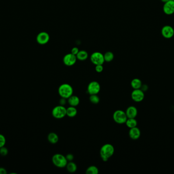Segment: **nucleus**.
Returning <instances> with one entry per match:
<instances>
[{"label":"nucleus","mask_w":174,"mask_h":174,"mask_svg":"<svg viewBox=\"0 0 174 174\" xmlns=\"http://www.w3.org/2000/svg\"><path fill=\"white\" fill-rule=\"evenodd\" d=\"M6 138L4 135L0 134V148L3 147L6 144Z\"/></svg>","instance_id":"obj_25"},{"label":"nucleus","mask_w":174,"mask_h":174,"mask_svg":"<svg viewBox=\"0 0 174 174\" xmlns=\"http://www.w3.org/2000/svg\"><path fill=\"white\" fill-rule=\"evenodd\" d=\"M7 173V171L5 168L4 167H0V174H6Z\"/></svg>","instance_id":"obj_31"},{"label":"nucleus","mask_w":174,"mask_h":174,"mask_svg":"<svg viewBox=\"0 0 174 174\" xmlns=\"http://www.w3.org/2000/svg\"><path fill=\"white\" fill-rule=\"evenodd\" d=\"M77 113V109L76 107L71 106L66 109V115L69 118H74L76 115Z\"/></svg>","instance_id":"obj_17"},{"label":"nucleus","mask_w":174,"mask_h":174,"mask_svg":"<svg viewBox=\"0 0 174 174\" xmlns=\"http://www.w3.org/2000/svg\"><path fill=\"white\" fill-rule=\"evenodd\" d=\"M100 91V85L97 81H92L89 84L87 92L90 95H97Z\"/></svg>","instance_id":"obj_7"},{"label":"nucleus","mask_w":174,"mask_h":174,"mask_svg":"<svg viewBox=\"0 0 174 174\" xmlns=\"http://www.w3.org/2000/svg\"><path fill=\"white\" fill-rule=\"evenodd\" d=\"M52 115L55 119H63L66 115V108L62 105L56 106L53 109Z\"/></svg>","instance_id":"obj_5"},{"label":"nucleus","mask_w":174,"mask_h":174,"mask_svg":"<svg viewBox=\"0 0 174 174\" xmlns=\"http://www.w3.org/2000/svg\"><path fill=\"white\" fill-rule=\"evenodd\" d=\"M49 39L50 37L48 33L46 32H41L37 36L36 41L40 45H44L49 41Z\"/></svg>","instance_id":"obj_11"},{"label":"nucleus","mask_w":174,"mask_h":174,"mask_svg":"<svg viewBox=\"0 0 174 174\" xmlns=\"http://www.w3.org/2000/svg\"><path fill=\"white\" fill-rule=\"evenodd\" d=\"M129 136L133 140H136L139 139L140 136V131L137 127L130 128L129 131Z\"/></svg>","instance_id":"obj_13"},{"label":"nucleus","mask_w":174,"mask_h":174,"mask_svg":"<svg viewBox=\"0 0 174 174\" xmlns=\"http://www.w3.org/2000/svg\"><path fill=\"white\" fill-rule=\"evenodd\" d=\"M48 139L50 143L56 144L59 141V136L56 133L51 132L48 135Z\"/></svg>","instance_id":"obj_16"},{"label":"nucleus","mask_w":174,"mask_h":174,"mask_svg":"<svg viewBox=\"0 0 174 174\" xmlns=\"http://www.w3.org/2000/svg\"><path fill=\"white\" fill-rule=\"evenodd\" d=\"M79 51H80V50H79L78 48H77V47H74V48L72 49L71 53L76 56L77 55V53H79Z\"/></svg>","instance_id":"obj_29"},{"label":"nucleus","mask_w":174,"mask_h":174,"mask_svg":"<svg viewBox=\"0 0 174 174\" xmlns=\"http://www.w3.org/2000/svg\"><path fill=\"white\" fill-rule=\"evenodd\" d=\"M125 112L127 118H135L138 115V110L135 106H131L127 108Z\"/></svg>","instance_id":"obj_14"},{"label":"nucleus","mask_w":174,"mask_h":174,"mask_svg":"<svg viewBox=\"0 0 174 174\" xmlns=\"http://www.w3.org/2000/svg\"><path fill=\"white\" fill-rule=\"evenodd\" d=\"M163 11L167 15H172L174 13V1L170 0L164 3Z\"/></svg>","instance_id":"obj_12"},{"label":"nucleus","mask_w":174,"mask_h":174,"mask_svg":"<svg viewBox=\"0 0 174 174\" xmlns=\"http://www.w3.org/2000/svg\"><path fill=\"white\" fill-rule=\"evenodd\" d=\"M77 59L80 60V61H84L87 59L88 57V53L87 51L85 50H81L76 55Z\"/></svg>","instance_id":"obj_18"},{"label":"nucleus","mask_w":174,"mask_h":174,"mask_svg":"<svg viewBox=\"0 0 174 174\" xmlns=\"http://www.w3.org/2000/svg\"><path fill=\"white\" fill-rule=\"evenodd\" d=\"M161 33L164 38L170 39L174 35V29L171 26H164L162 29Z\"/></svg>","instance_id":"obj_8"},{"label":"nucleus","mask_w":174,"mask_h":174,"mask_svg":"<svg viewBox=\"0 0 174 174\" xmlns=\"http://www.w3.org/2000/svg\"><path fill=\"white\" fill-rule=\"evenodd\" d=\"M77 60L76 56L72 53L66 54L64 57L63 61L65 65L68 67H71L76 63Z\"/></svg>","instance_id":"obj_10"},{"label":"nucleus","mask_w":174,"mask_h":174,"mask_svg":"<svg viewBox=\"0 0 174 174\" xmlns=\"http://www.w3.org/2000/svg\"><path fill=\"white\" fill-rule=\"evenodd\" d=\"M125 124H126L127 127L130 129V128L136 127L137 124H138V122L135 118H128Z\"/></svg>","instance_id":"obj_20"},{"label":"nucleus","mask_w":174,"mask_h":174,"mask_svg":"<svg viewBox=\"0 0 174 174\" xmlns=\"http://www.w3.org/2000/svg\"><path fill=\"white\" fill-rule=\"evenodd\" d=\"M99 170L96 166H92L87 168L86 170V174H98Z\"/></svg>","instance_id":"obj_22"},{"label":"nucleus","mask_w":174,"mask_h":174,"mask_svg":"<svg viewBox=\"0 0 174 174\" xmlns=\"http://www.w3.org/2000/svg\"><path fill=\"white\" fill-rule=\"evenodd\" d=\"M95 70L97 73H101L103 70V65H96L95 67Z\"/></svg>","instance_id":"obj_27"},{"label":"nucleus","mask_w":174,"mask_h":174,"mask_svg":"<svg viewBox=\"0 0 174 174\" xmlns=\"http://www.w3.org/2000/svg\"><path fill=\"white\" fill-rule=\"evenodd\" d=\"M80 100L76 96L72 95L71 96H70L68 99V103L71 106L76 107L78 106L80 104Z\"/></svg>","instance_id":"obj_15"},{"label":"nucleus","mask_w":174,"mask_h":174,"mask_svg":"<svg viewBox=\"0 0 174 174\" xmlns=\"http://www.w3.org/2000/svg\"><path fill=\"white\" fill-rule=\"evenodd\" d=\"M145 98L143 91L140 89H134L131 93V98L135 102H140Z\"/></svg>","instance_id":"obj_9"},{"label":"nucleus","mask_w":174,"mask_h":174,"mask_svg":"<svg viewBox=\"0 0 174 174\" xmlns=\"http://www.w3.org/2000/svg\"><path fill=\"white\" fill-rule=\"evenodd\" d=\"M65 157L68 162H72L74 159V156L72 154H68Z\"/></svg>","instance_id":"obj_28"},{"label":"nucleus","mask_w":174,"mask_h":174,"mask_svg":"<svg viewBox=\"0 0 174 174\" xmlns=\"http://www.w3.org/2000/svg\"><path fill=\"white\" fill-rule=\"evenodd\" d=\"M66 167L68 172H69V173H75L77 170L76 164L73 162H69L66 165Z\"/></svg>","instance_id":"obj_21"},{"label":"nucleus","mask_w":174,"mask_h":174,"mask_svg":"<svg viewBox=\"0 0 174 174\" xmlns=\"http://www.w3.org/2000/svg\"><path fill=\"white\" fill-rule=\"evenodd\" d=\"M173 1H174V0H173Z\"/></svg>","instance_id":"obj_34"},{"label":"nucleus","mask_w":174,"mask_h":174,"mask_svg":"<svg viewBox=\"0 0 174 174\" xmlns=\"http://www.w3.org/2000/svg\"><path fill=\"white\" fill-rule=\"evenodd\" d=\"M89 100L92 103L94 104H97L100 101V99L99 96L97 95H90Z\"/></svg>","instance_id":"obj_24"},{"label":"nucleus","mask_w":174,"mask_h":174,"mask_svg":"<svg viewBox=\"0 0 174 174\" xmlns=\"http://www.w3.org/2000/svg\"><path fill=\"white\" fill-rule=\"evenodd\" d=\"M90 60L91 62L95 65H103L104 63V56L101 53L99 52H95L92 54L90 57Z\"/></svg>","instance_id":"obj_6"},{"label":"nucleus","mask_w":174,"mask_h":174,"mask_svg":"<svg viewBox=\"0 0 174 174\" xmlns=\"http://www.w3.org/2000/svg\"><path fill=\"white\" fill-rule=\"evenodd\" d=\"M104 56V61L105 62H110L112 61L114 59V55L112 52L108 51L105 53V54L103 55Z\"/></svg>","instance_id":"obj_23"},{"label":"nucleus","mask_w":174,"mask_h":174,"mask_svg":"<svg viewBox=\"0 0 174 174\" xmlns=\"http://www.w3.org/2000/svg\"><path fill=\"white\" fill-rule=\"evenodd\" d=\"M114 146L110 143H107L102 146L100 150V155L103 161L106 162L114 155Z\"/></svg>","instance_id":"obj_1"},{"label":"nucleus","mask_w":174,"mask_h":174,"mask_svg":"<svg viewBox=\"0 0 174 174\" xmlns=\"http://www.w3.org/2000/svg\"><path fill=\"white\" fill-rule=\"evenodd\" d=\"M52 162L56 167L59 168L66 167L68 161L66 157L61 154H56L53 156Z\"/></svg>","instance_id":"obj_3"},{"label":"nucleus","mask_w":174,"mask_h":174,"mask_svg":"<svg viewBox=\"0 0 174 174\" xmlns=\"http://www.w3.org/2000/svg\"><path fill=\"white\" fill-rule=\"evenodd\" d=\"M58 92L61 98L68 99L73 95V88L69 84H62L59 87Z\"/></svg>","instance_id":"obj_2"},{"label":"nucleus","mask_w":174,"mask_h":174,"mask_svg":"<svg viewBox=\"0 0 174 174\" xmlns=\"http://www.w3.org/2000/svg\"><path fill=\"white\" fill-rule=\"evenodd\" d=\"M66 103V99H65V98H62L61 99L60 101V105H62V106H64V105H65Z\"/></svg>","instance_id":"obj_30"},{"label":"nucleus","mask_w":174,"mask_h":174,"mask_svg":"<svg viewBox=\"0 0 174 174\" xmlns=\"http://www.w3.org/2000/svg\"><path fill=\"white\" fill-rule=\"evenodd\" d=\"M142 85V82L138 78H135L131 82V86L134 89H140Z\"/></svg>","instance_id":"obj_19"},{"label":"nucleus","mask_w":174,"mask_h":174,"mask_svg":"<svg viewBox=\"0 0 174 174\" xmlns=\"http://www.w3.org/2000/svg\"><path fill=\"white\" fill-rule=\"evenodd\" d=\"M127 119L126 112L121 110L116 111L113 114L114 120L118 124H125Z\"/></svg>","instance_id":"obj_4"},{"label":"nucleus","mask_w":174,"mask_h":174,"mask_svg":"<svg viewBox=\"0 0 174 174\" xmlns=\"http://www.w3.org/2000/svg\"><path fill=\"white\" fill-rule=\"evenodd\" d=\"M140 89H141L142 91H143L144 92H145V91H147V85H143V84H142V87H141V88H140Z\"/></svg>","instance_id":"obj_32"},{"label":"nucleus","mask_w":174,"mask_h":174,"mask_svg":"<svg viewBox=\"0 0 174 174\" xmlns=\"http://www.w3.org/2000/svg\"><path fill=\"white\" fill-rule=\"evenodd\" d=\"M168 1H170V0H161V1L162 2H163V3H166V2H168Z\"/></svg>","instance_id":"obj_33"},{"label":"nucleus","mask_w":174,"mask_h":174,"mask_svg":"<svg viewBox=\"0 0 174 174\" xmlns=\"http://www.w3.org/2000/svg\"><path fill=\"white\" fill-rule=\"evenodd\" d=\"M8 154V150L4 146L0 148V155L2 156H5Z\"/></svg>","instance_id":"obj_26"}]
</instances>
